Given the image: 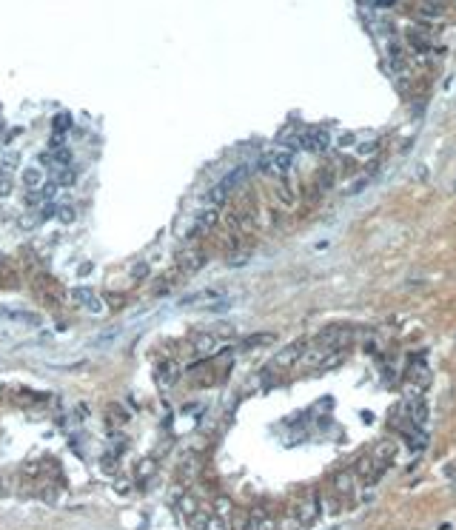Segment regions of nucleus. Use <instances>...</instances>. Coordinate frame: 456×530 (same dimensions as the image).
Listing matches in <instances>:
<instances>
[{
	"instance_id": "f257e3e1",
	"label": "nucleus",
	"mask_w": 456,
	"mask_h": 530,
	"mask_svg": "<svg viewBox=\"0 0 456 530\" xmlns=\"http://www.w3.org/2000/svg\"><path fill=\"white\" fill-rule=\"evenodd\" d=\"M297 148L308 154H326L331 148V135L326 128H302L297 135Z\"/></svg>"
},
{
	"instance_id": "f03ea898",
	"label": "nucleus",
	"mask_w": 456,
	"mask_h": 530,
	"mask_svg": "<svg viewBox=\"0 0 456 530\" xmlns=\"http://www.w3.org/2000/svg\"><path fill=\"white\" fill-rule=\"evenodd\" d=\"M294 516L302 527H311L319 516H322V507H319V494H306L297 499V507H294Z\"/></svg>"
},
{
	"instance_id": "7ed1b4c3",
	"label": "nucleus",
	"mask_w": 456,
	"mask_h": 530,
	"mask_svg": "<svg viewBox=\"0 0 456 530\" xmlns=\"http://www.w3.org/2000/svg\"><path fill=\"white\" fill-rule=\"evenodd\" d=\"M269 163H271V174L280 180H288V174L294 172V151L288 148H274L269 151Z\"/></svg>"
},
{
	"instance_id": "20e7f679",
	"label": "nucleus",
	"mask_w": 456,
	"mask_h": 530,
	"mask_svg": "<svg viewBox=\"0 0 456 530\" xmlns=\"http://www.w3.org/2000/svg\"><path fill=\"white\" fill-rule=\"evenodd\" d=\"M306 348H308L306 343H291L288 348H282V351L271 359V365H269V368H271V371H288L291 365L299 362V356L306 354Z\"/></svg>"
},
{
	"instance_id": "39448f33",
	"label": "nucleus",
	"mask_w": 456,
	"mask_h": 530,
	"mask_svg": "<svg viewBox=\"0 0 456 530\" xmlns=\"http://www.w3.org/2000/svg\"><path fill=\"white\" fill-rule=\"evenodd\" d=\"M408 382H411V388H416V391H428V388H431L433 371L428 368L425 359H416V362H411V368H408Z\"/></svg>"
},
{
	"instance_id": "423d86ee",
	"label": "nucleus",
	"mask_w": 456,
	"mask_h": 530,
	"mask_svg": "<svg viewBox=\"0 0 456 530\" xmlns=\"http://www.w3.org/2000/svg\"><path fill=\"white\" fill-rule=\"evenodd\" d=\"M408 46L411 49H416V51H428V49H433V43H436V34H433V29H422V26H413V29H408Z\"/></svg>"
},
{
	"instance_id": "0eeeda50",
	"label": "nucleus",
	"mask_w": 456,
	"mask_h": 530,
	"mask_svg": "<svg viewBox=\"0 0 456 530\" xmlns=\"http://www.w3.org/2000/svg\"><path fill=\"white\" fill-rule=\"evenodd\" d=\"M334 494L342 499V496H351V494H359V479L354 476V470H339L334 476Z\"/></svg>"
},
{
	"instance_id": "6e6552de",
	"label": "nucleus",
	"mask_w": 456,
	"mask_h": 530,
	"mask_svg": "<svg viewBox=\"0 0 456 530\" xmlns=\"http://www.w3.org/2000/svg\"><path fill=\"white\" fill-rule=\"evenodd\" d=\"M217 222H220V208H203V211L197 214V220H194L192 237H200V234H205V231H212Z\"/></svg>"
},
{
	"instance_id": "1a4fd4ad",
	"label": "nucleus",
	"mask_w": 456,
	"mask_h": 530,
	"mask_svg": "<svg viewBox=\"0 0 456 530\" xmlns=\"http://www.w3.org/2000/svg\"><path fill=\"white\" fill-rule=\"evenodd\" d=\"M177 265H183L185 271H200L203 265H205V254L197 251V249H183L177 254Z\"/></svg>"
},
{
	"instance_id": "9d476101",
	"label": "nucleus",
	"mask_w": 456,
	"mask_h": 530,
	"mask_svg": "<svg viewBox=\"0 0 456 530\" xmlns=\"http://www.w3.org/2000/svg\"><path fill=\"white\" fill-rule=\"evenodd\" d=\"M157 380H160L163 388L174 385V382L180 380V365L174 362V359H166V362H160V365H157Z\"/></svg>"
},
{
	"instance_id": "9b49d317",
	"label": "nucleus",
	"mask_w": 456,
	"mask_h": 530,
	"mask_svg": "<svg viewBox=\"0 0 456 530\" xmlns=\"http://www.w3.org/2000/svg\"><path fill=\"white\" fill-rule=\"evenodd\" d=\"M46 180H49V177H46V172H43V165H26L23 174H21V183L29 188V192H32V188H41Z\"/></svg>"
},
{
	"instance_id": "f8f14e48",
	"label": "nucleus",
	"mask_w": 456,
	"mask_h": 530,
	"mask_svg": "<svg viewBox=\"0 0 456 530\" xmlns=\"http://www.w3.org/2000/svg\"><path fill=\"white\" fill-rule=\"evenodd\" d=\"M52 183H57V188H60V185H74V183H78V172H74V165H54L52 168Z\"/></svg>"
},
{
	"instance_id": "ddd939ff",
	"label": "nucleus",
	"mask_w": 456,
	"mask_h": 530,
	"mask_svg": "<svg viewBox=\"0 0 456 530\" xmlns=\"http://www.w3.org/2000/svg\"><path fill=\"white\" fill-rule=\"evenodd\" d=\"M192 345L197 351V356H205L217 348V334H194L192 336Z\"/></svg>"
},
{
	"instance_id": "4468645a",
	"label": "nucleus",
	"mask_w": 456,
	"mask_h": 530,
	"mask_svg": "<svg viewBox=\"0 0 456 530\" xmlns=\"http://www.w3.org/2000/svg\"><path fill=\"white\" fill-rule=\"evenodd\" d=\"M228 530H251V514L249 510H231L228 514Z\"/></svg>"
},
{
	"instance_id": "2eb2a0df",
	"label": "nucleus",
	"mask_w": 456,
	"mask_h": 530,
	"mask_svg": "<svg viewBox=\"0 0 456 530\" xmlns=\"http://www.w3.org/2000/svg\"><path fill=\"white\" fill-rule=\"evenodd\" d=\"M251 530H277V516L265 510H251Z\"/></svg>"
},
{
	"instance_id": "dca6fc26",
	"label": "nucleus",
	"mask_w": 456,
	"mask_h": 530,
	"mask_svg": "<svg viewBox=\"0 0 456 530\" xmlns=\"http://www.w3.org/2000/svg\"><path fill=\"white\" fill-rule=\"evenodd\" d=\"M371 457L376 459V462H383V465H388L394 457H396V442H379L374 450H371Z\"/></svg>"
},
{
	"instance_id": "f3484780",
	"label": "nucleus",
	"mask_w": 456,
	"mask_h": 530,
	"mask_svg": "<svg viewBox=\"0 0 456 530\" xmlns=\"http://www.w3.org/2000/svg\"><path fill=\"white\" fill-rule=\"evenodd\" d=\"M54 220L57 222H63V225H71L74 220H78V208L63 203V205H57V211H54Z\"/></svg>"
},
{
	"instance_id": "a211bd4d",
	"label": "nucleus",
	"mask_w": 456,
	"mask_h": 530,
	"mask_svg": "<svg viewBox=\"0 0 456 530\" xmlns=\"http://www.w3.org/2000/svg\"><path fill=\"white\" fill-rule=\"evenodd\" d=\"M54 211H57V203H43V205H37V208H34V217H32V220H34L37 225H41V222H49V220L54 217Z\"/></svg>"
},
{
	"instance_id": "6ab92c4d",
	"label": "nucleus",
	"mask_w": 456,
	"mask_h": 530,
	"mask_svg": "<svg viewBox=\"0 0 456 530\" xmlns=\"http://www.w3.org/2000/svg\"><path fill=\"white\" fill-rule=\"evenodd\" d=\"M205 519H208V510L200 505L192 516H185V522H188V530H205Z\"/></svg>"
},
{
	"instance_id": "aec40b11",
	"label": "nucleus",
	"mask_w": 456,
	"mask_h": 530,
	"mask_svg": "<svg viewBox=\"0 0 456 530\" xmlns=\"http://www.w3.org/2000/svg\"><path fill=\"white\" fill-rule=\"evenodd\" d=\"M52 128H54V135H69L71 131V117L66 115H54V120H52Z\"/></svg>"
},
{
	"instance_id": "412c9836",
	"label": "nucleus",
	"mask_w": 456,
	"mask_h": 530,
	"mask_svg": "<svg viewBox=\"0 0 456 530\" xmlns=\"http://www.w3.org/2000/svg\"><path fill=\"white\" fill-rule=\"evenodd\" d=\"M205 530H228V516H220V514H214V510H208Z\"/></svg>"
},
{
	"instance_id": "4be33fe9",
	"label": "nucleus",
	"mask_w": 456,
	"mask_h": 530,
	"mask_svg": "<svg viewBox=\"0 0 456 530\" xmlns=\"http://www.w3.org/2000/svg\"><path fill=\"white\" fill-rule=\"evenodd\" d=\"M271 343V334H260V336H251V339H245V343L240 345V351H254L260 345H269Z\"/></svg>"
},
{
	"instance_id": "5701e85b",
	"label": "nucleus",
	"mask_w": 456,
	"mask_h": 530,
	"mask_svg": "<svg viewBox=\"0 0 456 530\" xmlns=\"http://www.w3.org/2000/svg\"><path fill=\"white\" fill-rule=\"evenodd\" d=\"M299 527H302V525L297 522L294 514H285V516L277 519V530H299Z\"/></svg>"
},
{
	"instance_id": "b1692460",
	"label": "nucleus",
	"mask_w": 456,
	"mask_h": 530,
	"mask_svg": "<svg viewBox=\"0 0 456 530\" xmlns=\"http://www.w3.org/2000/svg\"><path fill=\"white\" fill-rule=\"evenodd\" d=\"M111 419H114V425H126L128 422V411H123L120 405H109V411H106Z\"/></svg>"
},
{
	"instance_id": "393cba45",
	"label": "nucleus",
	"mask_w": 456,
	"mask_h": 530,
	"mask_svg": "<svg viewBox=\"0 0 456 530\" xmlns=\"http://www.w3.org/2000/svg\"><path fill=\"white\" fill-rule=\"evenodd\" d=\"M231 510H234V505H231V499H228V496H217V499H214V514L228 516Z\"/></svg>"
},
{
	"instance_id": "a878e982",
	"label": "nucleus",
	"mask_w": 456,
	"mask_h": 530,
	"mask_svg": "<svg viewBox=\"0 0 456 530\" xmlns=\"http://www.w3.org/2000/svg\"><path fill=\"white\" fill-rule=\"evenodd\" d=\"M14 194V180L9 177V174H0V197H12Z\"/></svg>"
},
{
	"instance_id": "bb28decb",
	"label": "nucleus",
	"mask_w": 456,
	"mask_h": 530,
	"mask_svg": "<svg viewBox=\"0 0 456 530\" xmlns=\"http://www.w3.org/2000/svg\"><path fill=\"white\" fill-rule=\"evenodd\" d=\"M17 163H21V154H17V151L14 154H6L3 160H0V172H9V168H14Z\"/></svg>"
},
{
	"instance_id": "cd10ccee",
	"label": "nucleus",
	"mask_w": 456,
	"mask_h": 530,
	"mask_svg": "<svg viewBox=\"0 0 456 530\" xmlns=\"http://www.w3.org/2000/svg\"><path fill=\"white\" fill-rule=\"evenodd\" d=\"M151 271V265H146V262H137L135 265V268H131V277H135V279H146V274Z\"/></svg>"
},
{
	"instance_id": "c85d7f7f",
	"label": "nucleus",
	"mask_w": 456,
	"mask_h": 530,
	"mask_svg": "<svg viewBox=\"0 0 456 530\" xmlns=\"http://www.w3.org/2000/svg\"><path fill=\"white\" fill-rule=\"evenodd\" d=\"M71 297H74V299H78L80 306H83L86 299H91V297H94V291H91V288H74V291H71Z\"/></svg>"
},
{
	"instance_id": "c756f323",
	"label": "nucleus",
	"mask_w": 456,
	"mask_h": 530,
	"mask_svg": "<svg viewBox=\"0 0 456 530\" xmlns=\"http://www.w3.org/2000/svg\"><path fill=\"white\" fill-rule=\"evenodd\" d=\"M6 494H9V485H6L3 476H0V496H6Z\"/></svg>"
}]
</instances>
